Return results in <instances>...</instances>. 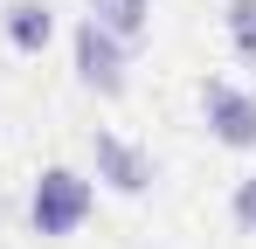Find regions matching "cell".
<instances>
[{"label": "cell", "instance_id": "obj_1", "mask_svg": "<svg viewBox=\"0 0 256 249\" xmlns=\"http://www.w3.org/2000/svg\"><path fill=\"white\" fill-rule=\"evenodd\" d=\"M28 228L48 236V242H70V236H84V222L97 214V180L76 173V166H42L35 180H28Z\"/></svg>", "mask_w": 256, "mask_h": 249}, {"label": "cell", "instance_id": "obj_2", "mask_svg": "<svg viewBox=\"0 0 256 249\" xmlns=\"http://www.w3.org/2000/svg\"><path fill=\"white\" fill-rule=\"evenodd\" d=\"M132 56H138V48H125L118 35H104L97 21H76V28H70V70H76V83L97 90V97H118L132 83Z\"/></svg>", "mask_w": 256, "mask_h": 249}, {"label": "cell", "instance_id": "obj_3", "mask_svg": "<svg viewBox=\"0 0 256 249\" xmlns=\"http://www.w3.org/2000/svg\"><path fill=\"white\" fill-rule=\"evenodd\" d=\"M201 124L214 146L228 152H256V90L236 76H208L201 83Z\"/></svg>", "mask_w": 256, "mask_h": 249}, {"label": "cell", "instance_id": "obj_4", "mask_svg": "<svg viewBox=\"0 0 256 249\" xmlns=\"http://www.w3.org/2000/svg\"><path fill=\"white\" fill-rule=\"evenodd\" d=\"M90 180L111 187V194H125V201H138V194L160 180V166H152V152H146L138 138H125V132H90Z\"/></svg>", "mask_w": 256, "mask_h": 249}, {"label": "cell", "instance_id": "obj_5", "mask_svg": "<svg viewBox=\"0 0 256 249\" xmlns=\"http://www.w3.org/2000/svg\"><path fill=\"white\" fill-rule=\"evenodd\" d=\"M0 42L14 48V56H48V42H56V7L48 0H0Z\"/></svg>", "mask_w": 256, "mask_h": 249}, {"label": "cell", "instance_id": "obj_6", "mask_svg": "<svg viewBox=\"0 0 256 249\" xmlns=\"http://www.w3.org/2000/svg\"><path fill=\"white\" fill-rule=\"evenodd\" d=\"M84 21H97L104 35H118L125 48L152 35V0H84Z\"/></svg>", "mask_w": 256, "mask_h": 249}, {"label": "cell", "instance_id": "obj_7", "mask_svg": "<svg viewBox=\"0 0 256 249\" xmlns=\"http://www.w3.org/2000/svg\"><path fill=\"white\" fill-rule=\"evenodd\" d=\"M222 42L242 70H256V0H222Z\"/></svg>", "mask_w": 256, "mask_h": 249}, {"label": "cell", "instance_id": "obj_8", "mask_svg": "<svg viewBox=\"0 0 256 249\" xmlns=\"http://www.w3.org/2000/svg\"><path fill=\"white\" fill-rule=\"evenodd\" d=\"M228 222H236L242 236H256V166L236 180V187H228Z\"/></svg>", "mask_w": 256, "mask_h": 249}]
</instances>
